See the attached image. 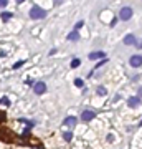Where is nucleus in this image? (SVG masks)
<instances>
[{
  "label": "nucleus",
  "instance_id": "f257e3e1",
  "mask_svg": "<svg viewBox=\"0 0 142 149\" xmlns=\"http://www.w3.org/2000/svg\"><path fill=\"white\" fill-rule=\"evenodd\" d=\"M30 17L33 20H41L46 17V12L41 9V7H38V5H35V7H31L30 9Z\"/></svg>",
  "mask_w": 142,
  "mask_h": 149
},
{
  "label": "nucleus",
  "instance_id": "f03ea898",
  "mask_svg": "<svg viewBox=\"0 0 142 149\" xmlns=\"http://www.w3.org/2000/svg\"><path fill=\"white\" fill-rule=\"evenodd\" d=\"M131 17H132V9L131 7H122L121 12H119V18L126 22V20H129Z\"/></svg>",
  "mask_w": 142,
  "mask_h": 149
},
{
  "label": "nucleus",
  "instance_id": "7ed1b4c3",
  "mask_svg": "<svg viewBox=\"0 0 142 149\" xmlns=\"http://www.w3.org/2000/svg\"><path fill=\"white\" fill-rule=\"evenodd\" d=\"M129 65H131L132 68H141V66H142V56H141V55H134V56H131Z\"/></svg>",
  "mask_w": 142,
  "mask_h": 149
},
{
  "label": "nucleus",
  "instance_id": "20e7f679",
  "mask_svg": "<svg viewBox=\"0 0 142 149\" xmlns=\"http://www.w3.org/2000/svg\"><path fill=\"white\" fill-rule=\"evenodd\" d=\"M33 91H35L37 95H43V93L46 91V85H45L43 81H38V83L33 85Z\"/></svg>",
  "mask_w": 142,
  "mask_h": 149
},
{
  "label": "nucleus",
  "instance_id": "39448f33",
  "mask_svg": "<svg viewBox=\"0 0 142 149\" xmlns=\"http://www.w3.org/2000/svg\"><path fill=\"white\" fill-rule=\"evenodd\" d=\"M93 118H96V113L93 109H84L83 114H81V119H83V121H91Z\"/></svg>",
  "mask_w": 142,
  "mask_h": 149
},
{
  "label": "nucleus",
  "instance_id": "423d86ee",
  "mask_svg": "<svg viewBox=\"0 0 142 149\" xmlns=\"http://www.w3.org/2000/svg\"><path fill=\"white\" fill-rule=\"evenodd\" d=\"M127 104H129L131 108H137V106L141 104V98H139V96H131V98L127 99Z\"/></svg>",
  "mask_w": 142,
  "mask_h": 149
},
{
  "label": "nucleus",
  "instance_id": "0eeeda50",
  "mask_svg": "<svg viewBox=\"0 0 142 149\" xmlns=\"http://www.w3.org/2000/svg\"><path fill=\"white\" fill-rule=\"evenodd\" d=\"M135 43H137V40H135V37H134L132 33H129V35L124 37V45H135Z\"/></svg>",
  "mask_w": 142,
  "mask_h": 149
},
{
  "label": "nucleus",
  "instance_id": "6e6552de",
  "mask_svg": "<svg viewBox=\"0 0 142 149\" xmlns=\"http://www.w3.org/2000/svg\"><path fill=\"white\" fill-rule=\"evenodd\" d=\"M76 123H78V119H76L75 116H68V118L65 119V126H69V128L76 126Z\"/></svg>",
  "mask_w": 142,
  "mask_h": 149
},
{
  "label": "nucleus",
  "instance_id": "1a4fd4ad",
  "mask_svg": "<svg viewBox=\"0 0 142 149\" xmlns=\"http://www.w3.org/2000/svg\"><path fill=\"white\" fill-rule=\"evenodd\" d=\"M104 51H93L89 53V60H98V58H104Z\"/></svg>",
  "mask_w": 142,
  "mask_h": 149
},
{
  "label": "nucleus",
  "instance_id": "9d476101",
  "mask_svg": "<svg viewBox=\"0 0 142 149\" xmlns=\"http://www.w3.org/2000/svg\"><path fill=\"white\" fill-rule=\"evenodd\" d=\"M68 40H71V41H76V40H79V33H78V32H71V33H69V35H68Z\"/></svg>",
  "mask_w": 142,
  "mask_h": 149
},
{
  "label": "nucleus",
  "instance_id": "9b49d317",
  "mask_svg": "<svg viewBox=\"0 0 142 149\" xmlns=\"http://www.w3.org/2000/svg\"><path fill=\"white\" fill-rule=\"evenodd\" d=\"M0 106H10V99L7 98V96H3V98H0Z\"/></svg>",
  "mask_w": 142,
  "mask_h": 149
},
{
  "label": "nucleus",
  "instance_id": "f8f14e48",
  "mask_svg": "<svg viewBox=\"0 0 142 149\" xmlns=\"http://www.w3.org/2000/svg\"><path fill=\"white\" fill-rule=\"evenodd\" d=\"M106 93H107V91H106L104 86H98V95H99V96H106Z\"/></svg>",
  "mask_w": 142,
  "mask_h": 149
},
{
  "label": "nucleus",
  "instance_id": "ddd939ff",
  "mask_svg": "<svg viewBox=\"0 0 142 149\" xmlns=\"http://www.w3.org/2000/svg\"><path fill=\"white\" fill-rule=\"evenodd\" d=\"M63 139H65V141H71V139H73V133H69V131H66V133L63 134Z\"/></svg>",
  "mask_w": 142,
  "mask_h": 149
},
{
  "label": "nucleus",
  "instance_id": "4468645a",
  "mask_svg": "<svg viewBox=\"0 0 142 149\" xmlns=\"http://www.w3.org/2000/svg\"><path fill=\"white\" fill-rule=\"evenodd\" d=\"M79 63H81V61H79L78 58H75L73 61H71V68H78V66H79Z\"/></svg>",
  "mask_w": 142,
  "mask_h": 149
},
{
  "label": "nucleus",
  "instance_id": "2eb2a0df",
  "mask_svg": "<svg viewBox=\"0 0 142 149\" xmlns=\"http://www.w3.org/2000/svg\"><path fill=\"white\" fill-rule=\"evenodd\" d=\"M75 85H76V86H78V88H83V86H84V83H83V79H76V81H75Z\"/></svg>",
  "mask_w": 142,
  "mask_h": 149
},
{
  "label": "nucleus",
  "instance_id": "dca6fc26",
  "mask_svg": "<svg viewBox=\"0 0 142 149\" xmlns=\"http://www.w3.org/2000/svg\"><path fill=\"white\" fill-rule=\"evenodd\" d=\"M9 18H12V13H2V20H9Z\"/></svg>",
  "mask_w": 142,
  "mask_h": 149
},
{
  "label": "nucleus",
  "instance_id": "f3484780",
  "mask_svg": "<svg viewBox=\"0 0 142 149\" xmlns=\"http://www.w3.org/2000/svg\"><path fill=\"white\" fill-rule=\"evenodd\" d=\"M83 25H84V22H78V23H76V25H75V28H76V32H78V30L81 28V27H83Z\"/></svg>",
  "mask_w": 142,
  "mask_h": 149
},
{
  "label": "nucleus",
  "instance_id": "a211bd4d",
  "mask_svg": "<svg viewBox=\"0 0 142 149\" xmlns=\"http://www.w3.org/2000/svg\"><path fill=\"white\" fill-rule=\"evenodd\" d=\"M7 3H9V0H0V9L7 7Z\"/></svg>",
  "mask_w": 142,
  "mask_h": 149
},
{
  "label": "nucleus",
  "instance_id": "6ab92c4d",
  "mask_svg": "<svg viewBox=\"0 0 142 149\" xmlns=\"http://www.w3.org/2000/svg\"><path fill=\"white\" fill-rule=\"evenodd\" d=\"M23 63H25V61H17V63H15V65H13V68H20V66H22V65H23Z\"/></svg>",
  "mask_w": 142,
  "mask_h": 149
},
{
  "label": "nucleus",
  "instance_id": "aec40b11",
  "mask_svg": "<svg viewBox=\"0 0 142 149\" xmlns=\"http://www.w3.org/2000/svg\"><path fill=\"white\" fill-rule=\"evenodd\" d=\"M139 98H142V88L139 89Z\"/></svg>",
  "mask_w": 142,
  "mask_h": 149
},
{
  "label": "nucleus",
  "instance_id": "412c9836",
  "mask_svg": "<svg viewBox=\"0 0 142 149\" xmlns=\"http://www.w3.org/2000/svg\"><path fill=\"white\" fill-rule=\"evenodd\" d=\"M23 2H25V0H17V3H23Z\"/></svg>",
  "mask_w": 142,
  "mask_h": 149
},
{
  "label": "nucleus",
  "instance_id": "4be33fe9",
  "mask_svg": "<svg viewBox=\"0 0 142 149\" xmlns=\"http://www.w3.org/2000/svg\"><path fill=\"white\" fill-rule=\"evenodd\" d=\"M55 2H56V3H61V2H63V0H55Z\"/></svg>",
  "mask_w": 142,
  "mask_h": 149
},
{
  "label": "nucleus",
  "instance_id": "5701e85b",
  "mask_svg": "<svg viewBox=\"0 0 142 149\" xmlns=\"http://www.w3.org/2000/svg\"><path fill=\"white\" fill-rule=\"evenodd\" d=\"M35 149H41V148H35Z\"/></svg>",
  "mask_w": 142,
  "mask_h": 149
},
{
  "label": "nucleus",
  "instance_id": "b1692460",
  "mask_svg": "<svg viewBox=\"0 0 142 149\" xmlns=\"http://www.w3.org/2000/svg\"><path fill=\"white\" fill-rule=\"evenodd\" d=\"M141 126H142V121H141Z\"/></svg>",
  "mask_w": 142,
  "mask_h": 149
}]
</instances>
